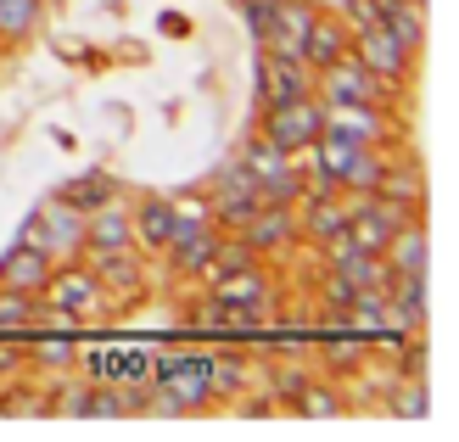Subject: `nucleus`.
I'll return each instance as SVG.
<instances>
[{"label": "nucleus", "mask_w": 459, "mask_h": 442, "mask_svg": "<svg viewBox=\"0 0 459 442\" xmlns=\"http://www.w3.org/2000/svg\"><path fill=\"white\" fill-rule=\"evenodd\" d=\"M17 241L45 252L51 264H74L79 252H84V213H79V207H67V202H45L39 213L17 230Z\"/></svg>", "instance_id": "obj_1"}, {"label": "nucleus", "mask_w": 459, "mask_h": 442, "mask_svg": "<svg viewBox=\"0 0 459 442\" xmlns=\"http://www.w3.org/2000/svg\"><path fill=\"white\" fill-rule=\"evenodd\" d=\"M258 134L269 146H281V152H291V157H303L319 134H325V101L314 96H297V101H281V107H264V124H258Z\"/></svg>", "instance_id": "obj_2"}, {"label": "nucleus", "mask_w": 459, "mask_h": 442, "mask_svg": "<svg viewBox=\"0 0 459 442\" xmlns=\"http://www.w3.org/2000/svg\"><path fill=\"white\" fill-rule=\"evenodd\" d=\"M45 302L39 308H51V314H67V319H96L101 308H107V291H101V281H96V269L90 264H62V269H51V281H45V291H39Z\"/></svg>", "instance_id": "obj_3"}, {"label": "nucleus", "mask_w": 459, "mask_h": 442, "mask_svg": "<svg viewBox=\"0 0 459 442\" xmlns=\"http://www.w3.org/2000/svg\"><path fill=\"white\" fill-rule=\"evenodd\" d=\"M208 369H213V353H191V359H163V364H152L163 414H186V409H202V403H208V398H213Z\"/></svg>", "instance_id": "obj_4"}, {"label": "nucleus", "mask_w": 459, "mask_h": 442, "mask_svg": "<svg viewBox=\"0 0 459 442\" xmlns=\"http://www.w3.org/2000/svg\"><path fill=\"white\" fill-rule=\"evenodd\" d=\"M403 219H415L409 207H398V202H386L381 191H364V196H348V236L359 252H386V241L398 236V224Z\"/></svg>", "instance_id": "obj_5"}, {"label": "nucleus", "mask_w": 459, "mask_h": 442, "mask_svg": "<svg viewBox=\"0 0 459 442\" xmlns=\"http://www.w3.org/2000/svg\"><path fill=\"white\" fill-rule=\"evenodd\" d=\"M236 162L252 174V185H258V196H264V202H297V191H303L297 157H291V152H281V146H269L264 134H258V141H247Z\"/></svg>", "instance_id": "obj_6"}, {"label": "nucleus", "mask_w": 459, "mask_h": 442, "mask_svg": "<svg viewBox=\"0 0 459 442\" xmlns=\"http://www.w3.org/2000/svg\"><path fill=\"white\" fill-rule=\"evenodd\" d=\"M264 207V196H258V185H252V174L241 169V162H230V169L213 179V191H208V219H213V230L219 236H236V230L252 219Z\"/></svg>", "instance_id": "obj_7"}, {"label": "nucleus", "mask_w": 459, "mask_h": 442, "mask_svg": "<svg viewBox=\"0 0 459 442\" xmlns=\"http://www.w3.org/2000/svg\"><path fill=\"white\" fill-rule=\"evenodd\" d=\"M314 79H319V101L325 107H381V96H386V84L353 51L342 62H331L325 74H314Z\"/></svg>", "instance_id": "obj_8"}, {"label": "nucleus", "mask_w": 459, "mask_h": 442, "mask_svg": "<svg viewBox=\"0 0 459 442\" xmlns=\"http://www.w3.org/2000/svg\"><path fill=\"white\" fill-rule=\"evenodd\" d=\"M353 56L370 67V74L393 90V84H403L409 79V62H415V51H409V45L386 29V22H370V29H359L353 34Z\"/></svg>", "instance_id": "obj_9"}, {"label": "nucleus", "mask_w": 459, "mask_h": 442, "mask_svg": "<svg viewBox=\"0 0 459 442\" xmlns=\"http://www.w3.org/2000/svg\"><path fill=\"white\" fill-rule=\"evenodd\" d=\"M291 219H297V236H303V241L331 247L342 230H348V196H342V191H297Z\"/></svg>", "instance_id": "obj_10"}, {"label": "nucleus", "mask_w": 459, "mask_h": 442, "mask_svg": "<svg viewBox=\"0 0 459 442\" xmlns=\"http://www.w3.org/2000/svg\"><path fill=\"white\" fill-rule=\"evenodd\" d=\"M314 90V74L303 67V56H286V51H258V96L264 107H281L297 101Z\"/></svg>", "instance_id": "obj_11"}, {"label": "nucleus", "mask_w": 459, "mask_h": 442, "mask_svg": "<svg viewBox=\"0 0 459 442\" xmlns=\"http://www.w3.org/2000/svg\"><path fill=\"white\" fill-rule=\"evenodd\" d=\"M213 302H224V308H258V314H269L274 291H269V281H264L258 258H252V264H236V269H213Z\"/></svg>", "instance_id": "obj_12"}, {"label": "nucleus", "mask_w": 459, "mask_h": 442, "mask_svg": "<svg viewBox=\"0 0 459 442\" xmlns=\"http://www.w3.org/2000/svg\"><path fill=\"white\" fill-rule=\"evenodd\" d=\"M84 258H90V269H96L107 302H112V297H118V302H134V297L146 291V264H134V247H124V252H84Z\"/></svg>", "instance_id": "obj_13"}, {"label": "nucleus", "mask_w": 459, "mask_h": 442, "mask_svg": "<svg viewBox=\"0 0 459 442\" xmlns=\"http://www.w3.org/2000/svg\"><path fill=\"white\" fill-rule=\"evenodd\" d=\"M236 236H241L252 252H258V258H264V252H286V247L297 241V219H291V202H264L258 213H252V219L236 230Z\"/></svg>", "instance_id": "obj_14"}, {"label": "nucleus", "mask_w": 459, "mask_h": 442, "mask_svg": "<svg viewBox=\"0 0 459 442\" xmlns=\"http://www.w3.org/2000/svg\"><path fill=\"white\" fill-rule=\"evenodd\" d=\"M348 51H353L348 22H342V17H314V22H308V34H303V51H297V56H303L308 74H325V67L342 62Z\"/></svg>", "instance_id": "obj_15"}, {"label": "nucleus", "mask_w": 459, "mask_h": 442, "mask_svg": "<svg viewBox=\"0 0 459 442\" xmlns=\"http://www.w3.org/2000/svg\"><path fill=\"white\" fill-rule=\"evenodd\" d=\"M152 353H129V347H90L84 353V376L101 381V386H118V381H146L152 376Z\"/></svg>", "instance_id": "obj_16"}, {"label": "nucleus", "mask_w": 459, "mask_h": 442, "mask_svg": "<svg viewBox=\"0 0 459 442\" xmlns=\"http://www.w3.org/2000/svg\"><path fill=\"white\" fill-rule=\"evenodd\" d=\"M325 134L353 146H381L386 141V112L381 107H325Z\"/></svg>", "instance_id": "obj_17"}, {"label": "nucleus", "mask_w": 459, "mask_h": 442, "mask_svg": "<svg viewBox=\"0 0 459 442\" xmlns=\"http://www.w3.org/2000/svg\"><path fill=\"white\" fill-rule=\"evenodd\" d=\"M124 247H134V224H129V213L118 202L84 213V252H124ZM84 252H79V258H84Z\"/></svg>", "instance_id": "obj_18"}, {"label": "nucleus", "mask_w": 459, "mask_h": 442, "mask_svg": "<svg viewBox=\"0 0 459 442\" xmlns=\"http://www.w3.org/2000/svg\"><path fill=\"white\" fill-rule=\"evenodd\" d=\"M51 269H56V264L45 258V252H34V247H22V241H17L6 258H0V286H12V291H34V297H39L45 281H51Z\"/></svg>", "instance_id": "obj_19"}, {"label": "nucleus", "mask_w": 459, "mask_h": 442, "mask_svg": "<svg viewBox=\"0 0 459 442\" xmlns=\"http://www.w3.org/2000/svg\"><path fill=\"white\" fill-rule=\"evenodd\" d=\"M386 319H398L403 331L426 325V274H393L386 281Z\"/></svg>", "instance_id": "obj_20"}, {"label": "nucleus", "mask_w": 459, "mask_h": 442, "mask_svg": "<svg viewBox=\"0 0 459 442\" xmlns=\"http://www.w3.org/2000/svg\"><path fill=\"white\" fill-rule=\"evenodd\" d=\"M386 269L393 274H426V258H431V241H426V224H415V219H403L398 224V236L386 241Z\"/></svg>", "instance_id": "obj_21"}, {"label": "nucleus", "mask_w": 459, "mask_h": 442, "mask_svg": "<svg viewBox=\"0 0 459 442\" xmlns=\"http://www.w3.org/2000/svg\"><path fill=\"white\" fill-rule=\"evenodd\" d=\"M129 224H134V247L163 252V247H169V230H174V202H169V196H146V202L129 213Z\"/></svg>", "instance_id": "obj_22"}, {"label": "nucleus", "mask_w": 459, "mask_h": 442, "mask_svg": "<svg viewBox=\"0 0 459 442\" xmlns=\"http://www.w3.org/2000/svg\"><path fill=\"white\" fill-rule=\"evenodd\" d=\"M376 22H386L409 51L426 45V0H376Z\"/></svg>", "instance_id": "obj_23"}, {"label": "nucleus", "mask_w": 459, "mask_h": 442, "mask_svg": "<svg viewBox=\"0 0 459 442\" xmlns=\"http://www.w3.org/2000/svg\"><path fill=\"white\" fill-rule=\"evenodd\" d=\"M56 202L79 207V213H96V207L118 202V179H112V174H84V179H74V185H62Z\"/></svg>", "instance_id": "obj_24"}, {"label": "nucleus", "mask_w": 459, "mask_h": 442, "mask_svg": "<svg viewBox=\"0 0 459 442\" xmlns=\"http://www.w3.org/2000/svg\"><path fill=\"white\" fill-rule=\"evenodd\" d=\"M34 319H39V297H34V291H12V286H0V336H22V331H34Z\"/></svg>", "instance_id": "obj_25"}, {"label": "nucleus", "mask_w": 459, "mask_h": 442, "mask_svg": "<svg viewBox=\"0 0 459 442\" xmlns=\"http://www.w3.org/2000/svg\"><path fill=\"white\" fill-rule=\"evenodd\" d=\"M39 29V0H0V45H17Z\"/></svg>", "instance_id": "obj_26"}, {"label": "nucleus", "mask_w": 459, "mask_h": 442, "mask_svg": "<svg viewBox=\"0 0 459 442\" xmlns=\"http://www.w3.org/2000/svg\"><path fill=\"white\" fill-rule=\"evenodd\" d=\"M241 17H247L252 39H258V51H269L274 29H281V0H241Z\"/></svg>", "instance_id": "obj_27"}, {"label": "nucleus", "mask_w": 459, "mask_h": 442, "mask_svg": "<svg viewBox=\"0 0 459 442\" xmlns=\"http://www.w3.org/2000/svg\"><path fill=\"white\" fill-rule=\"evenodd\" d=\"M208 386H213V398H241V386H247V359H236V353H213Z\"/></svg>", "instance_id": "obj_28"}, {"label": "nucleus", "mask_w": 459, "mask_h": 442, "mask_svg": "<svg viewBox=\"0 0 459 442\" xmlns=\"http://www.w3.org/2000/svg\"><path fill=\"white\" fill-rule=\"evenodd\" d=\"M67 336H74V331H62V336H45V342L34 347L29 359H34L39 369H74V359H79V347L67 342Z\"/></svg>", "instance_id": "obj_29"}, {"label": "nucleus", "mask_w": 459, "mask_h": 442, "mask_svg": "<svg viewBox=\"0 0 459 442\" xmlns=\"http://www.w3.org/2000/svg\"><path fill=\"white\" fill-rule=\"evenodd\" d=\"M291 409H297V414H314V420H319V414H342L336 392H331V386H314V381H303V386L291 392Z\"/></svg>", "instance_id": "obj_30"}, {"label": "nucleus", "mask_w": 459, "mask_h": 442, "mask_svg": "<svg viewBox=\"0 0 459 442\" xmlns=\"http://www.w3.org/2000/svg\"><path fill=\"white\" fill-rule=\"evenodd\" d=\"M319 291H325V308H336V319H348V302H353V286L342 281V274H325V286H319Z\"/></svg>", "instance_id": "obj_31"}, {"label": "nucleus", "mask_w": 459, "mask_h": 442, "mask_svg": "<svg viewBox=\"0 0 459 442\" xmlns=\"http://www.w3.org/2000/svg\"><path fill=\"white\" fill-rule=\"evenodd\" d=\"M342 22H348V34L370 29V22H376V0H342Z\"/></svg>", "instance_id": "obj_32"}, {"label": "nucleus", "mask_w": 459, "mask_h": 442, "mask_svg": "<svg viewBox=\"0 0 459 442\" xmlns=\"http://www.w3.org/2000/svg\"><path fill=\"white\" fill-rule=\"evenodd\" d=\"M393 409H398V414H426V386H403Z\"/></svg>", "instance_id": "obj_33"}, {"label": "nucleus", "mask_w": 459, "mask_h": 442, "mask_svg": "<svg viewBox=\"0 0 459 442\" xmlns=\"http://www.w3.org/2000/svg\"><path fill=\"white\" fill-rule=\"evenodd\" d=\"M22 359H29V353H17V347H12V336H0V381H6V376H17V369H22Z\"/></svg>", "instance_id": "obj_34"}]
</instances>
